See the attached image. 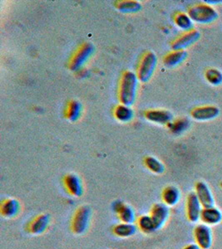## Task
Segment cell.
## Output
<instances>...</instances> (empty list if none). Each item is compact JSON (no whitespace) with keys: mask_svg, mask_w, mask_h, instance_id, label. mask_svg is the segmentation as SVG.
<instances>
[{"mask_svg":"<svg viewBox=\"0 0 222 249\" xmlns=\"http://www.w3.org/2000/svg\"><path fill=\"white\" fill-rule=\"evenodd\" d=\"M137 75L131 71H125L120 78L118 88V99L121 104L130 106L133 104L137 95Z\"/></svg>","mask_w":222,"mask_h":249,"instance_id":"obj_1","label":"cell"},{"mask_svg":"<svg viewBox=\"0 0 222 249\" xmlns=\"http://www.w3.org/2000/svg\"><path fill=\"white\" fill-rule=\"evenodd\" d=\"M188 15L194 23L209 24L218 18V13L209 3H197L188 9Z\"/></svg>","mask_w":222,"mask_h":249,"instance_id":"obj_2","label":"cell"},{"mask_svg":"<svg viewBox=\"0 0 222 249\" xmlns=\"http://www.w3.org/2000/svg\"><path fill=\"white\" fill-rule=\"evenodd\" d=\"M92 210L89 205L78 207L72 218V232L76 235H82L89 230L91 223Z\"/></svg>","mask_w":222,"mask_h":249,"instance_id":"obj_3","label":"cell"},{"mask_svg":"<svg viewBox=\"0 0 222 249\" xmlns=\"http://www.w3.org/2000/svg\"><path fill=\"white\" fill-rule=\"evenodd\" d=\"M157 56L152 52H147L143 57H141L139 63L137 66V79L141 82H148L153 74L157 67Z\"/></svg>","mask_w":222,"mask_h":249,"instance_id":"obj_4","label":"cell"},{"mask_svg":"<svg viewBox=\"0 0 222 249\" xmlns=\"http://www.w3.org/2000/svg\"><path fill=\"white\" fill-rule=\"evenodd\" d=\"M94 47L90 43L80 46L69 60V68L72 71H77L82 68L93 53Z\"/></svg>","mask_w":222,"mask_h":249,"instance_id":"obj_5","label":"cell"},{"mask_svg":"<svg viewBox=\"0 0 222 249\" xmlns=\"http://www.w3.org/2000/svg\"><path fill=\"white\" fill-rule=\"evenodd\" d=\"M203 207L196 193L191 192L188 195L185 204V211L188 220L191 223H197L201 219Z\"/></svg>","mask_w":222,"mask_h":249,"instance_id":"obj_6","label":"cell"},{"mask_svg":"<svg viewBox=\"0 0 222 249\" xmlns=\"http://www.w3.org/2000/svg\"><path fill=\"white\" fill-rule=\"evenodd\" d=\"M194 238L201 249H209L212 244V232L210 227L200 224L194 229Z\"/></svg>","mask_w":222,"mask_h":249,"instance_id":"obj_7","label":"cell"},{"mask_svg":"<svg viewBox=\"0 0 222 249\" xmlns=\"http://www.w3.org/2000/svg\"><path fill=\"white\" fill-rule=\"evenodd\" d=\"M151 220L153 221L154 225L157 230H159L165 225L170 216L169 207L163 203H157L154 204L150 211Z\"/></svg>","mask_w":222,"mask_h":249,"instance_id":"obj_8","label":"cell"},{"mask_svg":"<svg viewBox=\"0 0 222 249\" xmlns=\"http://www.w3.org/2000/svg\"><path fill=\"white\" fill-rule=\"evenodd\" d=\"M201 37V34L197 29H192L190 31L185 32L177 39L171 43L172 50H185V48H189L190 46L193 45L197 43Z\"/></svg>","mask_w":222,"mask_h":249,"instance_id":"obj_9","label":"cell"},{"mask_svg":"<svg viewBox=\"0 0 222 249\" xmlns=\"http://www.w3.org/2000/svg\"><path fill=\"white\" fill-rule=\"evenodd\" d=\"M63 185L66 191L74 197H81L83 194V183L81 178L74 174H68L63 177Z\"/></svg>","mask_w":222,"mask_h":249,"instance_id":"obj_10","label":"cell"},{"mask_svg":"<svg viewBox=\"0 0 222 249\" xmlns=\"http://www.w3.org/2000/svg\"><path fill=\"white\" fill-rule=\"evenodd\" d=\"M219 108L215 106H205L194 108L191 111V116L193 119L199 122H206L217 118L219 116Z\"/></svg>","mask_w":222,"mask_h":249,"instance_id":"obj_11","label":"cell"},{"mask_svg":"<svg viewBox=\"0 0 222 249\" xmlns=\"http://www.w3.org/2000/svg\"><path fill=\"white\" fill-rule=\"evenodd\" d=\"M113 210L117 213L122 223L134 224L137 221V217L133 209L123 202L116 201L112 204Z\"/></svg>","mask_w":222,"mask_h":249,"instance_id":"obj_12","label":"cell"},{"mask_svg":"<svg viewBox=\"0 0 222 249\" xmlns=\"http://www.w3.org/2000/svg\"><path fill=\"white\" fill-rule=\"evenodd\" d=\"M195 193L203 205V209L211 208L215 205L213 195L205 182H197L195 186Z\"/></svg>","mask_w":222,"mask_h":249,"instance_id":"obj_13","label":"cell"},{"mask_svg":"<svg viewBox=\"0 0 222 249\" xmlns=\"http://www.w3.org/2000/svg\"><path fill=\"white\" fill-rule=\"evenodd\" d=\"M51 217L48 213L36 216L28 225V231L33 235H40L48 230Z\"/></svg>","mask_w":222,"mask_h":249,"instance_id":"obj_14","label":"cell"},{"mask_svg":"<svg viewBox=\"0 0 222 249\" xmlns=\"http://www.w3.org/2000/svg\"><path fill=\"white\" fill-rule=\"evenodd\" d=\"M20 210L21 205L16 198H6L0 205V213L5 218H15L19 213Z\"/></svg>","mask_w":222,"mask_h":249,"instance_id":"obj_15","label":"cell"},{"mask_svg":"<svg viewBox=\"0 0 222 249\" xmlns=\"http://www.w3.org/2000/svg\"><path fill=\"white\" fill-rule=\"evenodd\" d=\"M146 119L156 124H169L172 121V114L166 110H148L145 112Z\"/></svg>","mask_w":222,"mask_h":249,"instance_id":"obj_16","label":"cell"},{"mask_svg":"<svg viewBox=\"0 0 222 249\" xmlns=\"http://www.w3.org/2000/svg\"><path fill=\"white\" fill-rule=\"evenodd\" d=\"M201 220L206 225H217L222 222V213L216 207L203 209L201 214Z\"/></svg>","mask_w":222,"mask_h":249,"instance_id":"obj_17","label":"cell"},{"mask_svg":"<svg viewBox=\"0 0 222 249\" xmlns=\"http://www.w3.org/2000/svg\"><path fill=\"white\" fill-rule=\"evenodd\" d=\"M180 198H181V192L177 187L172 186V185L166 187L162 192L163 204H165L166 206L173 207L177 205Z\"/></svg>","mask_w":222,"mask_h":249,"instance_id":"obj_18","label":"cell"},{"mask_svg":"<svg viewBox=\"0 0 222 249\" xmlns=\"http://www.w3.org/2000/svg\"><path fill=\"white\" fill-rule=\"evenodd\" d=\"M187 57V53L185 50H172L168 53L163 58V63L167 68H174L180 65Z\"/></svg>","mask_w":222,"mask_h":249,"instance_id":"obj_19","label":"cell"},{"mask_svg":"<svg viewBox=\"0 0 222 249\" xmlns=\"http://www.w3.org/2000/svg\"><path fill=\"white\" fill-rule=\"evenodd\" d=\"M137 226L134 224L120 223L113 227L112 232L119 238H129L137 232Z\"/></svg>","mask_w":222,"mask_h":249,"instance_id":"obj_20","label":"cell"},{"mask_svg":"<svg viewBox=\"0 0 222 249\" xmlns=\"http://www.w3.org/2000/svg\"><path fill=\"white\" fill-rule=\"evenodd\" d=\"M82 113V105L77 101H70L67 103L65 116L70 122H76Z\"/></svg>","mask_w":222,"mask_h":249,"instance_id":"obj_21","label":"cell"},{"mask_svg":"<svg viewBox=\"0 0 222 249\" xmlns=\"http://www.w3.org/2000/svg\"><path fill=\"white\" fill-rule=\"evenodd\" d=\"M114 117L121 122H129L133 117V111L129 106L120 104L114 108Z\"/></svg>","mask_w":222,"mask_h":249,"instance_id":"obj_22","label":"cell"},{"mask_svg":"<svg viewBox=\"0 0 222 249\" xmlns=\"http://www.w3.org/2000/svg\"><path fill=\"white\" fill-rule=\"evenodd\" d=\"M174 23L183 31L187 32L193 29L194 22L185 13H177L174 16Z\"/></svg>","mask_w":222,"mask_h":249,"instance_id":"obj_23","label":"cell"},{"mask_svg":"<svg viewBox=\"0 0 222 249\" xmlns=\"http://www.w3.org/2000/svg\"><path fill=\"white\" fill-rule=\"evenodd\" d=\"M137 226L138 230L146 234H150L157 231L150 215H142L137 218Z\"/></svg>","mask_w":222,"mask_h":249,"instance_id":"obj_24","label":"cell"},{"mask_svg":"<svg viewBox=\"0 0 222 249\" xmlns=\"http://www.w3.org/2000/svg\"><path fill=\"white\" fill-rule=\"evenodd\" d=\"M144 164L146 167L151 172L157 175H161L165 171V166L164 164L160 161L159 160L155 158L153 156H147L144 159Z\"/></svg>","mask_w":222,"mask_h":249,"instance_id":"obj_25","label":"cell"},{"mask_svg":"<svg viewBox=\"0 0 222 249\" xmlns=\"http://www.w3.org/2000/svg\"><path fill=\"white\" fill-rule=\"evenodd\" d=\"M116 7L119 11L124 12V13H136L139 11L142 8L140 3L132 0L118 1L116 3Z\"/></svg>","mask_w":222,"mask_h":249,"instance_id":"obj_26","label":"cell"},{"mask_svg":"<svg viewBox=\"0 0 222 249\" xmlns=\"http://www.w3.org/2000/svg\"><path fill=\"white\" fill-rule=\"evenodd\" d=\"M205 78L211 85H221L222 83V72L217 68H209L205 71Z\"/></svg>","mask_w":222,"mask_h":249,"instance_id":"obj_27","label":"cell"},{"mask_svg":"<svg viewBox=\"0 0 222 249\" xmlns=\"http://www.w3.org/2000/svg\"><path fill=\"white\" fill-rule=\"evenodd\" d=\"M190 122L186 119H178L175 122H171L170 124H168L169 129L171 130V132L176 135L183 133L185 130H187L189 127Z\"/></svg>","mask_w":222,"mask_h":249,"instance_id":"obj_28","label":"cell"},{"mask_svg":"<svg viewBox=\"0 0 222 249\" xmlns=\"http://www.w3.org/2000/svg\"><path fill=\"white\" fill-rule=\"evenodd\" d=\"M183 249H201V248L197 244H191L184 247Z\"/></svg>","mask_w":222,"mask_h":249,"instance_id":"obj_29","label":"cell"},{"mask_svg":"<svg viewBox=\"0 0 222 249\" xmlns=\"http://www.w3.org/2000/svg\"></svg>","mask_w":222,"mask_h":249,"instance_id":"obj_30","label":"cell"}]
</instances>
